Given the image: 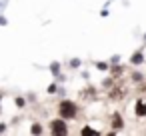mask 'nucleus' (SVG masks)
Here are the masks:
<instances>
[{
  "instance_id": "obj_6",
  "label": "nucleus",
  "mask_w": 146,
  "mask_h": 136,
  "mask_svg": "<svg viewBox=\"0 0 146 136\" xmlns=\"http://www.w3.org/2000/svg\"><path fill=\"white\" fill-rule=\"evenodd\" d=\"M140 62H142V54L138 52V54H134V56H132V64H140Z\"/></svg>"
},
{
  "instance_id": "obj_2",
  "label": "nucleus",
  "mask_w": 146,
  "mask_h": 136,
  "mask_svg": "<svg viewBox=\"0 0 146 136\" xmlns=\"http://www.w3.org/2000/svg\"><path fill=\"white\" fill-rule=\"evenodd\" d=\"M50 130H52L54 134L62 136V134H68V124H66L64 118H56V120L50 122Z\"/></svg>"
},
{
  "instance_id": "obj_7",
  "label": "nucleus",
  "mask_w": 146,
  "mask_h": 136,
  "mask_svg": "<svg viewBox=\"0 0 146 136\" xmlns=\"http://www.w3.org/2000/svg\"><path fill=\"white\" fill-rule=\"evenodd\" d=\"M40 132H42V126L40 124H34L32 126V134H40Z\"/></svg>"
},
{
  "instance_id": "obj_3",
  "label": "nucleus",
  "mask_w": 146,
  "mask_h": 136,
  "mask_svg": "<svg viewBox=\"0 0 146 136\" xmlns=\"http://www.w3.org/2000/svg\"><path fill=\"white\" fill-rule=\"evenodd\" d=\"M136 116H140V118H142V116H146V102H142V100H140V102L136 104Z\"/></svg>"
},
{
  "instance_id": "obj_4",
  "label": "nucleus",
  "mask_w": 146,
  "mask_h": 136,
  "mask_svg": "<svg viewBox=\"0 0 146 136\" xmlns=\"http://www.w3.org/2000/svg\"><path fill=\"white\" fill-rule=\"evenodd\" d=\"M112 128H114V130L122 128V116H120V114H114V116H112Z\"/></svg>"
},
{
  "instance_id": "obj_1",
  "label": "nucleus",
  "mask_w": 146,
  "mask_h": 136,
  "mask_svg": "<svg viewBox=\"0 0 146 136\" xmlns=\"http://www.w3.org/2000/svg\"><path fill=\"white\" fill-rule=\"evenodd\" d=\"M58 112H60V118L70 120V118H74V116H76L78 108H76V104H74V102H70V100H62V102L58 104Z\"/></svg>"
},
{
  "instance_id": "obj_5",
  "label": "nucleus",
  "mask_w": 146,
  "mask_h": 136,
  "mask_svg": "<svg viewBox=\"0 0 146 136\" xmlns=\"http://www.w3.org/2000/svg\"><path fill=\"white\" fill-rule=\"evenodd\" d=\"M80 134H88V136H96V134H98V132H96V130H92V128H88V126H86V128H82V130H80Z\"/></svg>"
}]
</instances>
